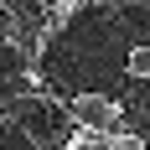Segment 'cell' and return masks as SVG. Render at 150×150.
Returning <instances> with one entry per match:
<instances>
[{"label":"cell","instance_id":"obj_1","mask_svg":"<svg viewBox=\"0 0 150 150\" xmlns=\"http://www.w3.org/2000/svg\"><path fill=\"white\" fill-rule=\"evenodd\" d=\"M67 119H73V124H83V129L109 135V129H119V124H124V104L114 98V93L88 88V93H73V98H67Z\"/></svg>","mask_w":150,"mask_h":150},{"label":"cell","instance_id":"obj_2","mask_svg":"<svg viewBox=\"0 0 150 150\" xmlns=\"http://www.w3.org/2000/svg\"><path fill=\"white\" fill-rule=\"evenodd\" d=\"M62 150H109V135H98V129H83V124H73V135L62 140Z\"/></svg>","mask_w":150,"mask_h":150},{"label":"cell","instance_id":"obj_3","mask_svg":"<svg viewBox=\"0 0 150 150\" xmlns=\"http://www.w3.org/2000/svg\"><path fill=\"white\" fill-rule=\"evenodd\" d=\"M124 73H129V78H140V83L150 78V42H135L129 52H124Z\"/></svg>","mask_w":150,"mask_h":150},{"label":"cell","instance_id":"obj_4","mask_svg":"<svg viewBox=\"0 0 150 150\" xmlns=\"http://www.w3.org/2000/svg\"><path fill=\"white\" fill-rule=\"evenodd\" d=\"M109 150H150V145H145V135H135V129L119 124V129H109Z\"/></svg>","mask_w":150,"mask_h":150}]
</instances>
